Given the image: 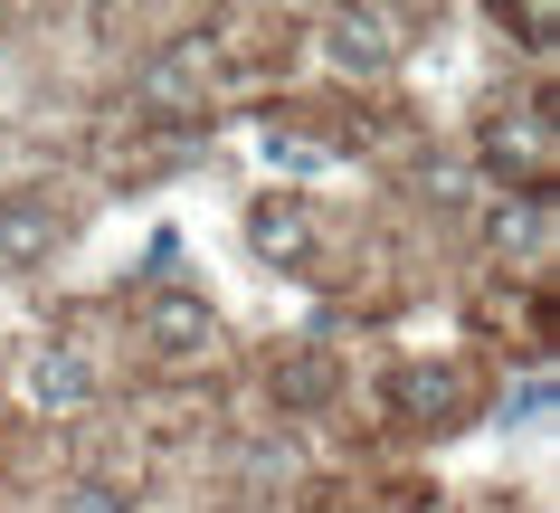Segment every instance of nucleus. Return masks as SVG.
<instances>
[{
  "label": "nucleus",
  "instance_id": "f257e3e1",
  "mask_svg": "<svg viewBox=\"0 0 560 513\" xmlns=\"http://www.w3.org/2000/svg\"><path fill=\"white\" fill-rule=\"evenodd\" d=\"M475 152H485V172H503L513 190H551L560 182V133H551V105H541V95H503V105H485Z\"/></svg>",
  "mask_w": 560,
  "mask_h": 513
},
{
  "label": "nucleus",
  "instance_id": "f03ea898",
  "mask_svg": "<svg viewBox=\"0 0 560 513\" xmlns=\"http://www.w3.org/2000/svg\"><path fill=\"white\" fill-rule=\"evenodd\" d=\"M143 352L172 371H200L219 362V304L190 295V285H172V295H143Z\"/></svg>",
  "mask_w": 560,
  "mask_h": 513
},
{
  "label": "nucleus",
  "instance_id": "7ed1b4c3",
  "mask_svg": "<svg viewBox=\"0 0 560 513\" xmlns=\"http://www.w3.org/2000/svg\"><path fill=\"white\" fill-rule=\"evenodd\" d=\"M314 38H324V58L342 67V77H389V67L409 58V38H399L389 10H324Z\"/></svg>",
  "mask_w": 560,
  "mask_h": 513
},
{
  "label": "nucleus",
  "instance_id": "20e7f679",
  "mask_svg": "<svg viewBox=\"0 0 560 513\" xmlns=\"http://www.w3.org/2000/svg\"><path fill=\"white\" fill-rule=\"evenodd\" d=\"M466 409H475V390H466V371H456V362H399V371H389V419H399V428H438V438H446Z\"/></svg>",
  "mask_w": 560,
  "mask_h": 513
},
{
  "label": "nucleus",
  "instance_id": "39448f33",
  "mask_svg": "<svg viewBox=\"0 0 560 513\" xmlns=\"http://www.w3.org/2000/svg\"><path fill=\"white\" fill-rule=\"evenodd\" d=\"M58 247H67L58 200H38V190H0V276H38V267H58Z\"/></svg>",
  "mask_w": 560,
  "mask_h": 513
},
{
  "label": "nucleus",
  "instance_id": "423d86ee",
  "mask_svg": "<svg viewBox=\"0 0 560 513\" xmlns=\"http://www.w3.org/2000/svg\"><path fill=\"white\" fill-rule=\"evenodd\" d=\"M209 77H219L209 38H172V48L133 77V95H143L152 115H200V105H209Z\"/></svg>",
  "mask_w": 560,
  "mask_h": 513
},
{
  "label": "nucleus",
  "instance_id": "0eeeda50",
  "mask_svg": "<svg viewBox=\"0 0 560 513\" xmlns=\"http://www.w3.org/2000/svg\"><path fill=\"white\" fill-rule=\"evenodd\" d=\"M20 390H30V409H95V362H86V342H30V362H20Z\"/></svg>",
  "mask_w": 560,
  "mask_h": 513
},
{
  "label": "nucleus",
  "instance_id": "6e6552de",
  "mask_svg": "<svg viewBox=\"0 0 560 513\" xmlns=\"http://www.w3.org/2000/svg\"><path fill=\"white\" fill-rule=\"evenodd\" d=\"M247 247H257L266 267H314V210H304V190H266L257 210H247Z\"/></svg>",
  "mask_w": 560,
  "mask_h": 513
},
{
  "label": "nucleus",
  "instance_id": "1a4fd4ad",
  "mask_svg": "<svg viewBox=\"0 0 560 513\" xmlns=\"http://www.w3.org/2000/svg\"><path fill=\"white\" fill-rule=\"evenodd\" d=\"M485 238H494L503 257H523V267H551V190H513V200H494Z\"/></svg>",
  "mask_w": 560,
  "mask_h": 513
},
{
  "label": "nucleus",
  "instance_id": "9d476101",
  "mask_svg": "<svg viewBox=\"0 0 560 513\" xmlns=\"http://www.w3.org/2000/svg\"><path fill=\"white\" fill-rule=\"evenodd\" d=\"M58 513H133V494H115V485H95V476H77L58 494Z\"/></svg>",
  "mask_w": 560,
  "mask_h": 513
},
{
  "label": "nucleus",
  "instance_id": "9b49d317",
  "mask_svg": "<svg viewBox=\"0 0 560 513\" xmlns=\"http://www.w3.org/2000/svg\"><path fill=\"white\" fill-rule=\"evenodd\" d=\"M503 30H523V48H551V10H494Z\"/></svg>",
  "mask_w": 560,
  "mask_h": 513
}]
</instances>
